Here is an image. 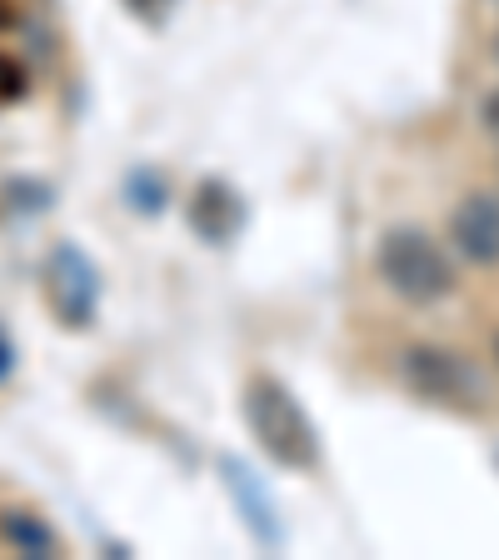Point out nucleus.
Returning a JSON list of instances; mask_svg holds the SVG:
<instances>
[{"mask_svg":"<svg viewBox=\"0 0 499 560\" xmlns=\"http://www.w3.org/2000/svg\"><path fill=\"white\" fill-rule=\"evenodd\" d=\"M245 425L256 435V445L285 470H314L320 466V435L305 406L275 381V375H256L245 385Z\"/></svg>","mask_w":499,"mask_h":560,"instance_id":"1","label":"nucleus"},{"mask_svg":"<svg viewBox=\"0 0 499 560\" xmlns=\"http://www.w3.org/2000/svg\"><path fill=\"white\" fill-rule=\"evenodd\" d=\"M375 260H380V280L409 305H435L454 291L450 256H444L440 241H435L430 231H419V225H390V231L380 235Z\"/></svg>","mask_w":499,"mask_h":560,"instance_id":"2","label":"nucleus"},{"mask_svg":"<svg viewBox=\"0 0 499 560\" xmlns=\"http://www.w3.org/2000/svg\"><path fill=\"white\" fill-rule=\"evenodd\" d=\"M405 385L435 406H479V375L444 346H409L405 350Z\"/></svg>","mask_w":499,"mask_h":560,"instance_id":"3","label":"nucleus"},{"mask_svg":"<svg viewBox=\"0 0 499 560\" xmlns=\"http://www.w3.org/2000/svg\"><path fill=\"white\" fill-rule=\"evenodd\" d=\"M95 295H100L95 266L75 245H56V250H50V301H56L60 320H66V326H85L95 311Z\"/></svg>","mask_w":499,"mask_h":560,"instance_id":"4","label":"nucleus"},{"mask_svg":"<svg viewBox=\"0 0 499 560\" xmlns=\"http://www.w3.org/2000/svg\"><path fill=\"white\" fill-rule=\"evenodd\" d=\"M450 235L460 245V256H470L475 266H495L499 260V196L495 190H470L450 210Z\"/></svg>","mask_w":499,"mask_h":560,"instance_id":"5","label":"nucleus"},{"mask_svg":"<svg viewBox=\"0 0 499 560\" xmlns=\"http://www.w3.org/2000/svg\"><path fill=\"white\" fill-rule=\"evenodd\" d=\"M245 210L240 200H235L230 186H215V180H205V186L190 196V225H195L205 241H230L235 231H240Z\"/></svg>","mask_w":499,"mask_h":560,"instance_id":"6","label":"nucleus"},{"mask_svg":"<svg viewBox=\"0 0 499 560\" xmlns=\"http://www.w3.org/2000/svg\"><path fill=\"white\" fill-rule=\"evenodd\" d=\"M0 540L11 550H21V556H35V560H46L60 550L56 530H50L35 511H0Z\"/></svg>","mask_w":499,"mask_h":560,"instance_id":"7","label":"nucleus"},{"mask_svg":"<svg viewBox=\"0 0 499 560\" xmlns=\"http://www.w3.org/2000/svg\"><path fill=\"white\" fill-rule=\"evenodd\" d=\"M225 476H230V486H235V495H240V505L250 511V515H245V521H250V530H256V536H265V546H275V540H280V525L270 521L265 495L256 501V490H250V480H245V466H240V460H225Z\"/></svg>","mask_w":499,"mask_h":560,"instance_id":"8","label":"nucleus"},{"mask_svg":"<svg viewBox=\"0 0 499 560\" xmlns=\"http://www.w3.org/2000/svg\"><path fill=\"white\" fill-rule=\"evenodd\" d=\"M15 95H25V66L11 56H0V105H11Z\"/></svg>","mask_w":499,"mask_h":560,"instance_id":"9","label":"nucleus"},{"mask_svg":"<svg viewBox=\"0 0 499 560\" xmlns=\"http://www.w3.org/2000/svg\"><path fill=\"white\" fill-rule=\"evenodd\" d=\"M485 130L495 136V145H499V91L485 101Z\"/></svg>","mask_w":499,"mask_h":560,"instance_id":"10","label":"nucleus"},{"mask_svg":"<svg viewBox=\"0 0 499 560\" xmlns=\"http://www.w3.org/2000/svg\"><path fill=\"white\" fill-rule=\"evenodd\" d=\"M11 365H15V346L5 340V330H0V375H11Z\"/></svg>","mask_w":499,"mask_h":560,"instance_id":"11","label":"nucleus"},{"mask_svg":"<svg viewBox=\"0 0 499 560\" xmlns=\"http://www.w3.org/2000/svg\"><path fill=\"white\" fill-rule=\"evenodd\" d=\"M495 56H499V35H495Z\"/></svg>","mask_w":499,"mask_h":560,"instance_id":"12","label":"nucleus"},{"mask_svg":"<svg viewBox=\"0 0 499 560\" xmlns=\"http://www.w3.org/2000/svg\"><path fill=\"white\" fill-rule=\"evenodd\" d=\"M495 355H499V336H495Z\"/></svg>","mask_w":499,"mask_h":560,"instance_id":"13","label":"nucleus"},{"mask_svg":"<svg viewBox=\"0 0 499 560\" xmlns=\"http://www.w3.org/2000/svg\"><path fill=\"white\" fill-rule=\"evenodd\" d=\"M489 5H499V0H489Z\"/></svg>","mask_w":499,"mask_h":560,"instance_id":"14","label":"nucleus"}]
</instances>
